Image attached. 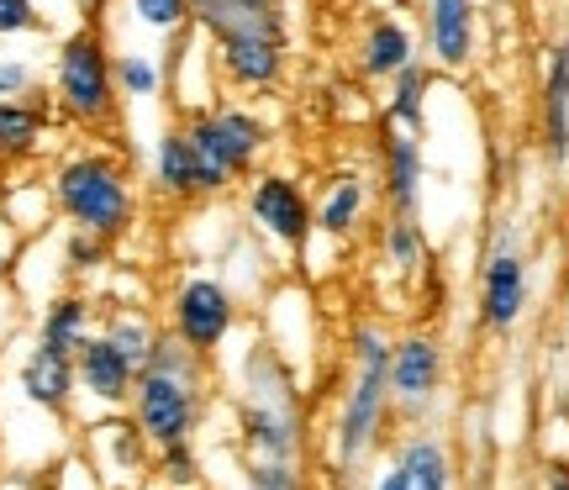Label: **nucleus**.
<instances>
[{"label": "nucleus", "mask_w": 569, "mask_h": 490, "mask_svg": "<svg viewBox=\"0 0 569 490\" xmlns=\"http://www.w3.org/2000/svg\"><path fill=\"white\" fill-rule=\"evenodd\" d=\"M190 27H201L227 90H274L290 69V11L284 0H190Z\"/></svg>", "instance_id": "obj_1"}, {"label": "nucleus", "mask_w": 569, "mask_h": 490, "mask_svg": "<svg viewBox=\"0 0 569 490\" xmlns=\"http://www.w3.org/2000/svg\"><path fill=\"white\" fill-rule=\"evenodd\" d=\"M206 353L184 348L174 332H163L148 364L138 369V386L127 396V411L138 432L148 438V449H174V443H190L196 438V422H201L206 407Z\"/></svg>", "instance_id": "obj_2"}, {"label": "nucleus", "mask_w": 569, "mask_h": 490, "mask_svg": "<svg viewBox=\"0 0 569 490\" xmlns=\"http://www.w3.org/2000/svg\"><path fill=\"white\" fill-rule=\"evenodd\" d=\"M53 201H59V222L96 232L106 243L127 238L138 227V184L127 159H117L111 148H74L53 163Z\"/></svg>", "instance_id": "obj_3"}, {"label": "nucleus", "mask_w": 569, "mask_h": 490, "mask_svg": "<svg viewBox=\"0 0 569 490\" xmlns=\"http://www.w3.org/2000/svg\"><path fill=\"white\" fill-rule=\"evenodd\" d=\"M238 432L248 459H284L296 464L301 453V407L284 369L280 348L259 343L243 364V396H238Z\"/></svg>", "instance_id": "obj_4"}, {"label": "nucleus", "mask_w": 569, "mask_h": 490, "mask_svg": "<svg viewBox=\"0 0 569 490\" xmlns=\"http://www.w3.org/2000/svg\"><path fill=\"white\" fill-rule=\"evenodd\" d=\"M196 148V174H201V201L227 196L238 180H248L259 159L269 153V127L264 117L243 101H217L211 111L180 117Z\"/></svg>", "instance_id": "obj_5"}, {"label": "nucleus", "mask_w": 569, "mask_h": 490, "mask_svg": "<svg viewBox=\"0 0 569 490\" xmlns=\"http://www.w3.org/2000/svg\"><path fill=\"white\" fill-rule=\"evenodd\" d=\"M53 111L63 122L84 127V132H111L117 111H122V90H117V69H111V42L101 27H80L59 42L53 53Z\"/></svg>", "instance_id": "obj_6"}, {"label": "nucleus", "mask_w": 569, "mask_h": 490, "mask_svg": "<svg viewBox=\"0 0 569 490\" xmlns=\"http://www.w3.org/2000/svg\"><path fill=\"white\" fill-rule=\"evenodd\" d=\"M390 332L380 322H359L353 327V380H348L343 411H338V464L353 470L365 464V453L380 443L386 432V411H390Z\"/></svg>", "instance_id": "obj_7"}, {"label": "nucleus", "mask_w": 569, "mask_h": 490, "mask_svg": "<svg viewBox=\"0 0 569 490\" xmlns=\"http://www.w3.org/2000/svg\"><path fill=\"white\" fill-rule=\"evenodd\" d=\"M238 317H243L238 290L227 280H217V274H201V269L180 274L169 286V296H163V332H174L184 348H196L206 359L232 338Z\"/></svg>", "instance_id": "obj_8"}, {"label": "nucleus", "mask_w": 569, "mask_h": 490, "mask_svg": "<svg viewBox=\"0 0 569 490\" xmlns=\"http://www.w3.org/2000/svg\"><path fill=\"white\" fill-rule=\"evenodd\" d=\"M243 217L269 248H284V253H301L306 238L317 232L306 184L296 174H284V169H253L248 174Z\"/></svg>", "instance_id": "obj_9"}, {"label": "nucleus", "mask_w": 569, "mask_h": 490, "mask_svg": "<svg viewBox=\"0 0 569 490\" xmlns=\"http://www.w3.org/2000/svg\"><path fill=\"white\" fill-rule=\"evenodd\" d=\"M528 301H532L528 253H522V243H517V232L507 227V232L486 248V259H480V296H475L480 327L496 332V338H507L511 327L528 317Z\"/></svg>", "instance_id": "obj_10"}, {"label": "nucleus", "mask_w": 569, "mask_h": 490, "mask_svg": "<svg viewBox=\"0 0 569 490\" xmlns=\"http://www.w3.org/2000/svg\"><path fill=\"white\" fill-rule=\"evenodd\" d=\"M422 59L443 74H465L480 53V6L475 0H417Z\"/></svg>", "instance_id": "obj_11"}, {"label": "nucleus", "mask_w": 569, "mask_h": 490, "mask_svg": "<svg viewBox=\"0 0 569 490\" xmlns=\"http://www.w3.org/2000/svg\"><path fill=\"white\" fill-rule=\"evenodd\" d=\"M222 69H217V53L206 42L201 27H184L180 38H169V53H163V96H174L180 117H196V111H211L222 101Z\"/></svg>", "instance_id": "obj_12"}, {"label": "nucleus", "mask_w": 569, "mask_h": 490, "mask_svg": "<svg viewBox=\"0 0 569 490\" xmlns=\"http://www.w3.org/2000/svg\"><path fill=\"white\" fill-rule=\"evenodd\" d=\"M390 407H401L407 417H422L438 390H443V343L432 332H401L390 338Z\"/></svg>", "instance_id": "obj_13"}, {"label": "nucleus", "mask_w": 569, "mask_h": 490, "mask_svg": "<svg viewBox=\"0 0 569 490\" xmlns=\"http://www.w3.org/2000/svg\"><path fill=\"white\" fill-rule=\"evenodd\" d=\"M84 453L111 490H142L148 480V438L132 417H106L84 428Z\"/></svg>", "instance_id": "obj_14"}, {"label": "nucleus", "mask_w": 569, "mask_h": 490, "mask_svg": "<svg viewBox=\"0 0 569 490\" xmlns=\"http://www.w3.org/2000/svg\"><path fill=\"white\" fill-rule=\"evenodd\" d=\"M417 59H422L417 27H411L407 17H396V11L369 17L365 27H359V38H353V69H359V80H369V84H390Z\"/></svg>", "instance_id": "obj_15"}, {"label": "nucleus", "mask_w": 569, "mask_h": 490, "mask_svg": "<svg viewBox=\"0 0 569 490\" xmlns=\"http://www.w3.org/2000/svg\"><path fill=\"white\" fill-rule=\"evenodd\" d=\"M74 386H80L84 401H96L106 411H122L132 386H138V364L111 338H101V327H96L84 338V348L74 353Z\"/></svg>", "instance_id": "obj_16"}, {"label": "nucleus", "mask_w": 569, "mask_h": 490, "mask_svg": "<svg viewBox=\"0 0 569 490\" xmlns=\"http://www.w3.org/2000/svg\"><path fill=\"white\" fill-rule=\"evenodd\" d=\"M380 190H386L390 211H401V217L422 211V190H427L422 132H407V127H386L380 132Z\"/></svg>", "instance_id": "obj_17"}, {"label": "nucleus", "mask_w": 569, "mask_h": 490, "mask_svg": "<svg viewBox=\"0 0 569 490\" xmlns=\"http://www.w3.org/2000/svg\"><path fill=\"white\" fill-rule=\"evenodd\" d=\"M17 390H21L27 407L48 411V417H69L74 401H80V386H74V353L32 343L17 364Z\"/></svg>", "instance_id": "obj_18"}, {"label": "nucleus", "mask_w": 569, "mask_h": 490, "mask_svg": "<svg viewBox=\"0 0 569 490\" xmlns=\"http://www.w3.org/2000/svg\"><path fill=\"white\" fill-rule=\"evenodd\" d=\"M369 206H375V190L359 169H338V174H327V184L311 196V217H317V232L332 238V243H348V238H359L365 232V217Z\"/></svg>", "instance_id": "obj_19"}, {"label": "nucleus", "mask_w": 569, "mask_h": 490, "mask_svg": "<svg viewBox=\"0 0 569 490\" xmlns=\"http://www.w3.org/2000/svg\"><path fill=\"white\" fill-rule=\"evenodd\" d=\"M53 132V90L32 101H0V163H32Z\"/></svg>", "instance_id": "obj_20"}, {"label": "nucleus", "mask_w": 569, "mask_h": 490, "mask_svg": "<svg viewBox=\"0 0 569 490\" xmlns=\"http://www.w3.org/2000/svg\"><path fill=\"white\" fill-rule=\"evenodd\" d=\"M153 190L163 201L190 206L201 201V174H196V148H190V132L184 122H169L153 143Z\"/></svg>", "instance_id": "obj_21"}, {"label": "nucleus", "mask_w": 569, "mask_h": 490, "mask_svg": "<svg viewBox=\"0 0 569 490\" xmlns=\"http://www.w3.org/2000/svg\"><path fill=\"white\" fill-rule=\"evenodd\" d=\"M96 332V301L84 290H53L38 311V343L59 353H80L84 338Z\"/></svg>", "instance_id": "obj_22"}, {"label": "nucleus", "mask_w": 569, "mask_h": 490, "mask_svg": "<svg viewBox=\"0 0 569 490\" xmlns=\"http://www.w3.org/2000/svg\"><path fill=\"white\" fill-rule=\"evenodd\" d=\"M543 153L553 169H569V42L549 48L543 63Z\"/></svg>", "instance_id": "obj_23"}, {"label": "nucleus", "mask_w": 569, "mask_h": 490, "mask_svg": "<svg viewBox=\"0 0 569 490\" xmlns=\"http://www.w3.org/2000/svg\"><path fill=\"white\" fill-rule=\"evenodd\" d=\"M422 269H427V243H422V227H417V217L390 211L386 232H380V274H390L401 290H411L417 280H422Z\"/></svg>", "instance_id": "obj_24"}, {"label": "nucleus", "mask_w": 569, "mask_h": 490, "mask_svg": "<svg viewBox=\"0 0 569 490\" xmlns=\"http://www.w3.org/2000/svg\"><path fill=\"white\" fill-rule=\"evenodd\" d=\"M0 217L17 227L21 238H42L48 227L59 222V201H53V184L48 180H6L0 184Z\"/></svg>", "instance_id": "obj_25"}, {"label": "nucleus", "mask_w": 569, "mask_h": 490, "mask_svg": "<svg viewBox=\"0 0 569 490\" xmlns=\"http://www.w3.org/2000/svg\"><path fill=\"white\" fill-rule=\"evenodd\" d=\"M396 464L407 470L417 490H459L453 480V453L432 438V432H411L407 443H396Z\"/></svg>", "instance_id": "obj_26"}, {"label": "nucleus", "mask_w": 569, "mask_h": 490, "mask_svg": "<svg viewBox=\"0 0 569 490\" xmlns=\"http://www.w3.org/2000/svg\"><path fill=\"white\" fill-rule=\"evenodd\" d=\"M427 96H432V69L427 59H417L386 84V127L427 132Z\"/></svg>", "instance_id": "obj_27"}, {"label": "nucleus", "mask_w": 569, "mask_h": 490, "mask_svg": "<svg viewBox=\"0 0 569 490\" xmlns=\"http://www.w3.org/2000/svg\"><path fill=\"white\" fill-rule=\"evenodd\" d=\"M101 338H111V343L122 348L132 364H148V353H153V343L163 338V327L153 322V311L148 307H127V301H117V307L106 311V322H101Z\"/></svg>", "instance_id": "obj_28"}, {"label": "nucleus", "mask_w": 569, "mask_h": 490, "mask_svg": "<svg viewBox=\"0 0 569 490\" xmlns=\"http://www.w3.org/2000/svg\"><path fill=\"white\" fill-rule=\"evenodd\" d=\"M117 69V90L122 101H159L163 96V59L159 53H142V48H127L111 59Z\"/></svg>", "instance_id": "obj_29"}, {"label": "nucleus", "mask_w": 569, "mask_h": 490, "mask_svg": "<svg viewBox=\"0 0 569 490\" xmlns=\"http://www.w3.org/2000/svg\"><path fill=\"white\" fill-rule=\"evenodd\" d=\"M127 17L153 38H180L190 27V0H127Z\"/></svg>", "instance_id": "obj_30"}, {"label": "nucleus", "mask_w": 569, "mask_h": 490, "mask_svg": "<svg viewBox=\"0 0 569 490\" xmlns=\"http://www.w3.org/2000/svg\"><path fill=\"white\" fill-rule=\"evenodd\" d=\"M59 248H63V269L69 274H96V269L111 264V243L96 238V232H80V227H69Z\"/></svg>", "instance_id": "obj_31"}, {"label": "nucleus", "mask_w": 569, "mask_h": 490, "mask_svg": "<svg viewBox=\"0 0 569 490\" xmlns=\"http://www.w3.org/2000/svg\"><path fill=\"white\" fill-rule=\"evenodd\" d=\"M32 96H42L38 63L21 53H0V101H32Z\"/></svg>", "instance_id": "obj_32"}, {"label": "nucleus", "mask_w": 569, "mask_h": 490, "mask_svg": "<svg viewBox=\"0 0 569 490\" xmlns=\"http://www.w3.org/2000/svg\"><path fill=\"white\" fill-rule=\"evenodd\" d=\"M159 480H163L169 490H196V486H201V464H196V449H190V443L159 449Z\"/></svg>", "instance_id": "obj_33"}, {"label": "nucleus", "mask_w": 569, "mask_h": 490, "mask_svg": "<svg viewBox=\"0 0 569 490\" xmlns=\"http://www.w3.org/2000/svg\"><path fill=\"white\" fill-rule=\"evenodd\" d=\"M243 490H301V470L284 459H248Z\"/></svg>", "instance_id": "obj_34"}, {"label": "nucleus", "mask_w": 569, "mask_h": 490, "mask_svg": "<svg viewBox=\"0 0 569 490\" xmlns=\"http://www.w3.org/2000/svg\"><path fill=\"white\" fill-rule=\"evenodd\" d=\"M38 0H0V38H27V32H42Z\"/></svg>", "instance_id": "obj_35"}, {"label": "nucleus", "mask_w": 569, "mask_h": 490, "mask_svg": "<svg viewBox=\"0 0 569 490\" xmlns=\"http://www.w3.org/2000/svg\"><path fill=\"white\" fill-rule=\"evenodd\" d=\"M21 243H27V238H21L17 227H11V222H6V217H0V286H6V280H11V274H17Z\"/></svg>", "instance_id": "obj_36"}, {"label": "nucleus", "mask_w": 569, "mask_h": 490, "mask_svg": "<svg viewBox=\"0 0 569 490\" xmlns=\"http://www.w3.org/2000/svg\"><path fill=\"white\" fill-rule=\"evenodd\" d=\"M375 490H417L407 480V470H401V464H386V470H380V480H375Z\"/></svg>", "instance_id": "obj_37"}, {"label": "nucleus", "mask_w": 569, "mask_h": 490, "mask_svg": "<svg viewBox=\"0 0 569 490\" xmlns=\"http://www.w3.org/2000/svg\"><path fill=\"white\" fill-rule=\"evenodd\" d=\"M80 6V17H84V27H101V17L111 11V0H74Z\"/></svg>", "instance_id": "obj_38"}, {"label": "nucleus", "mask_w": 569, "mask_h": 490, "mask_svg": "<svg viewBox=\"0 0 569 490\" xmlns=\"http://www.w3.org/2000/svg\"><path fill=\"white\" fill-rule=\"evenodd\" d=\"M0 490H38V474H27V470H6V474H0Z\"/></svg>", "instance_id": "obj_39"}, {"label": "nucleus", "mask_w": 569, "mask_h": 490, "mask_svg": "<svg viewBox=\"0 0 569 490\" xmlns=\"http://www.w3.org/2000/svg\"><path fill=\"white\" fill-rule=\"evenodd\" d=\"M549 490H569V464H553L549 470Z\"/></svg>", "instance_id": "obj_40"}, {"label": "nucleus", "mask_w": 569, "mask_h": 490, "mask_svg": "<svg viewBox=\"0 0 569 490\" xmlns=\"http://www.w3.org/2000/svg\"><path fill=\"white\" fill-rule=\"evenodd\" d=\"M369 17H380V11H401V0H365Z\"/></svg>", "instance_id": "obj_41"}, {"label": "nucleus", "mask_w": 569, "mask_h": 490, "mask_svg": "<svg viewBox=\"0 0 569 490\" xmlns=\"http://www.w3.org/2000/svg\"><path fill=\"white\" fill-rule=\"evenodd\" d=\"M0 184H6V163H0Z\"/></svg>", "instance_id": "obj_42"}]
</instances>
